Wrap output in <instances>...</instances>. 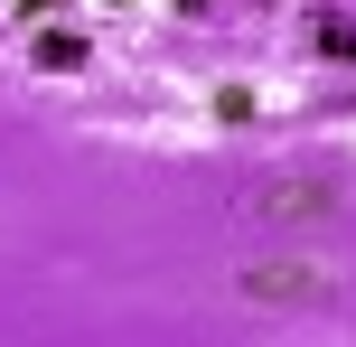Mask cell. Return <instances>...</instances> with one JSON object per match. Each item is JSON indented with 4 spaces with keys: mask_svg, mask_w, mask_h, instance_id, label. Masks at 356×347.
I'll return each mask as SVG.
<instances>
[{
    "mask_svg": "<svg viewBox=\"0 0 356 347\" xmlns=\"http://www.w3.org/2000/svg\"><path fill=\"white\" fill-rule=\"evenodd\" d=\"M38 66H56V75L85 66V38H75V29H47V38H38Z\"/></svg>",
    "mask_w": 356,
    "mask_h": 347,
    "instance_id": "3",
    "label": "cell"
},
{
    "mask_svg": "<svg viewBox=\"0 0 356 347\" xmlns=\"http://www.w3.org/2000/svg\"><path fill=\"white\" fill-rule=\"evenodd\" d=\"M253 216H263V225H319V216H338V179H319V169H282V179L253 188Z\"/></svg>",
    "mask_w": 356,
    "mask_h": 347,
    "instance_id": "2",
    "label": "cell"
},
{
    "mask_svg": "<svg viewBox=\"0 0 356 347\" xmlns=\"http://www.w3.org/2000/svg\"><path fill=\"white\" fill-rule=\"evenodd\" d=\"M319 56H338V66H356V29H347V19H328V29H319Z\"/></svg>",
    "mask_w": 356,
    "mask_h": 347,
    "instance_id": "4",
    "label": "cell"
},
{
    "mask_svg": "<svg viewBox=\"0 0 356 347\" xmlns=\"http://www.w3.org/2000/svg\"><path fill=\"white\" fill-rule=\"evenodd\" d=\"M234 291L263 300V310H309V300H338V273L309 263V254H263V263L234 273Z\"/></svg>",
    "mask_w": 356,
    "mask_h": 347,
    "instance_id": "1",
    "label": "cell"
},
{
    "mask_svg": "<svg viewBox=\"0 0 356 347\" xmlns=\"http://www.w3.org/2000/svg\"><path fill=\"white\" fill-rule=\"evenodd\" d=\"M19 10H29V19H47V10H56V0H19Z\"/></svg>",
    "mask_w": 356,
    "mask_h": 347,
    "instance_id": "6",
    "label": "cell"
},
{
    "mask_svg": "<svg viewBox=\"0 0 356 347\" xmlns=\"http://www.w3.org/2000/svg\"><path fill=\"white\" fill-rule=\"evenodd\" d=\"M216 122H253V94L244 85H216Z\"/></svg>",
    "mask_w": 356,
    "mask_h": 347,
    "instance_id": "5",
    "label": "cell"
}]
</instances>
